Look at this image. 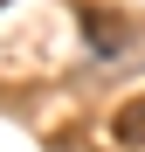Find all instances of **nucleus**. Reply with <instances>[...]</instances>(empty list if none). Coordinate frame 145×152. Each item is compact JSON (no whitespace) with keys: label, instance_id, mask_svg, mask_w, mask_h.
Listing matches in <instances>:
<instances>
[{"label":"nucleus","instance_id":"obj_1","mask_svg":"<svg viewBox=\"0 0 145 152\" xmlns=\"http://www.w3.org/2000/svg\"><path fill=\"white\" fill-rule=\"evenodd\" d=\"M111 138H117V145H145V90L111 111Z\"/></svg>","mask_w":145,"mask_h":152},{"label":"nucleus","instance_id":"obj_2","mask_svg":"<svg viewBox=\"0 0 145 152\" xmlns=\"http://www.w3.org/2000/svg\"><path fill=\"white\" fill-rule=\"evenodd\" d=\"M0 7H7V0H0Z\"/></svg>","mask_w":145,"mask_h":152}]
</instances>
